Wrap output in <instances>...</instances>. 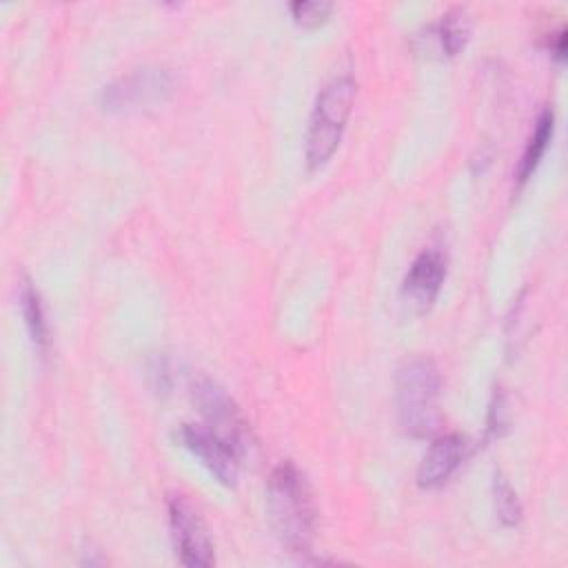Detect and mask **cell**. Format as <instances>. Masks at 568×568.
<instances>
[{
    "label": "cell",
    "mask_w": 568,
    "mask_h": 568,
    "mask_svg": "<svg viewBox=\"0 0 568 568\" xmlns=\"http://www.w3.org/2000/svg\"><path fill=\"white\" fill-rule=\"evenodd\" d=\"M466 450H468L466 437H462L459 433H448L437 437L419 462L417 484L422 488H439L442 484H446L450 475L462 466Z\"/></svg>",
    "instance_id": "obj_9"
},
{
    "label": "cell",
    "mask_w": 568,
    "mask_h": 568,
    "mask_svg": "<svg viewBox=\"0 0 568 568\" xmlns=\"http://www.w3.org/2000/svg\"><path fill=\"white\" fill-rule=\"evenodd\" d=\"M178 442L200 459V464L224 486H235L240 453L213 428L202 424H182L178 430Z\"/></svg>",
    "instance_id": "obj_7"
},
{
    "label": "cell",
    "mask_w": 568,
    "mask_h": 568,
    "mask_svg": "<svg viewBox=\"0 0 568 568\" xmlns=\"http://www.w3.org/2000/svg\"><path fill=\"white\" fill-rule=\"evenodd\" d=\"M552 129H555V115H552V109H544L535 122V129H532V135L521 153V160H519V166H517V182L524 184L537 169V164L541 162L546 149H548V142L552 138Z\"/></svg>",
    "instance_id": "obj_11"
},
{
    "label": "cell",
    "mask_w": 568,
    "mask_h": 568,
    "mask_svg": "<svg viewBox=\"0 0 568 568\" xmlns=\"http://www.w3.org/2000/svg\"><path fill=\"white\" fill-rule=\"evenodd\" d=\"M493 501H495V515L497 519L513 528L521 521V504L515 495V490L510 488V484L506 481L504 475H495V481H493Z\"/></svg>",
    "instance_id": "obj_13"
},
{
    "label": "cell",
    "mask_w": 568,
    "mask_h": 568,
    "mask_svg": "<svg viewBox=\"0 0 568 568\" xmlns=\"http://www.w3.org/2000/svg\"><path fill=\"white\" fill-rule=\"evenodd\" d=\"M333 4L324 2V0H297L291 2V16L297 24L313 29L320 27L322 22H326V18L331 16Z\"/></svg>",
    "instance_id": "obj_14"
},
{
    "label": "cell",
    "mask_w": 568,
    "mask_h": 568,
    "mask_svg": "<svg viewBox=\"0 0 568 568\" xmlns=\"http://www.w3.org/2000/svg\"><path fill=\"white\" fill-rule=\"evenodd\" d=\"M20 308H22V317L29 331V337L33 342V346L40 353H47L49 346V326H47V315H44V306L40 300L38 288L33 286V282L24 280L20 284Z\"/></svg>",
    "instance_id": "obj_12"
},
{
    "label": "cell",
    "mask_w": 568,
    "mask_h": 568,
    "mask_svg": "<svg viewBox=\"0 0 568 568\" xmlns=\"http://www.w3.org/2000/svg\"><path fill=\"white\" fill-rule=\"evenodd\" d=\"M430 36L442 55H457L466 47L470 36V18L466 9L462 7L448 9L439 18V22L430 29Z\"/></svg>",
    "instance_id": "obj_10"
},
{
    "label": "cell",
    "mask_w": 568,
    "mask_h": 568,
    "mask_svg": "<svg viewBox=\"0 0 568 568\" xmlns=\"http://www.w3.org/2000/svg\"><path fill=\"white\" fill-rule=\"evenodd\" d=\"M266 513L277 539L291 552H308L315 535V501L293 462L277 464L266 481Z\"/></svg>",
    "instance_id": "obj_1"
},
{
    "label": "cell",
    "mask_w": 568,
    "mask_h": 568,
    "mask_svg": "<svg viewBox=\"0 0 568 568\" xmlns=\"http://www.w3.org/2000/svg\"><path fill=\"white\" fill-rule=\"evenodd\" d=\"M173 80L162 67H140L106 84L100 93V102L106 111H133L171 95Z\"/></svg>",
    "instance_id": "obj_6"
},
{
    "label": "cell",
    "mask_w": 568,
    "mask_h": 568,
    "mask_svg": "<svg viewBox=\"0 0 568 568\" xmlns=\"http://www.w3.org/2000/svg\"><path fill=\"white\" fill-rule=\"evenodd\" d=\"M169 530L178 559L191 568H209L215 564V550L206 524L186 495L173 493L166 499Z\"/></svg>",
    "instance_id": "obj_4"
},
{
    "label": "cell",
    "mask_w": 568,
    "mask_h": 568,
    "mask_svg": "<svg viewBox=\"0 0 568 568\" xmlns=\"http://www.w3.org/2000/svg\"><path fill=\"white\" fill-rule=\"evenodd\" d=\"M442 377L426 357L406 359L395 375V406L402 428L410 437H433L439 428Z\"/></svg>",
    "instance_id": "obj_2"
},
{
    "label": "cell",
    "mask_w": 568,
    "mask_h": 568,
    "mask_svg": "<svg viewBox=\"0 0 568 568\" xmlns=\"http://www.w3.org/2000/svg\"><path fill=\"white\" fill-rule=\"evenodd\" d=\"M508 426V404H506V395L499 390L493 397V404L488 408V422H486V430L488 435L497 437L501 435V430H506Z\"/></svg>",
    "instance_id": "obj_16"
},
{
    "label": "cell",
    "mask_w": 568,
    "mask_h": 568,
    "mask_svg": "<svg viewBox=\"0 0 568 568\" xmlns=\"http://www.w3.org/2000/svg\"><path fill=\"white\" fill-rule=\"evenodd\" d=\"M355 100V80L353 75L331 78L317 93L308 131H306V166L311 171L322 169L339 146L342 133L346 129L351 109Z\"/></svg>",
    "instance_id": "obj_3"
},
{
    "label": "cell",
    "mask_w": 568,
    "mask_h": 568,
    "mask_svg": "<svg viewBox=\"0 0 568 568\" xmlns=\"http://www.w3.org/2000/svg\"><path fill=\"white\" fill-rule=\"evenodd\" d=\"M149 382L153 386L155 393H169L173 386V373H171V364L164 355H155L149 364Z\"/></svg>",
    "instance_id": "obj_15"
},
{
    "label": "cell",
    "mask_w": 568,
    "mask_h": 568,
    "mask_svg": "<svg viewBox=\"0 0 568 568\" xmlns=\"http://www.w3.org/2000/svg\"><path fill=\"white\" fill-rule=\"evenodd\" d=\"M191 397L200 415L204 417V424L222 435L240 455H244L251 442V430L248 422L244 419L231 395L217 382L202 375L193 379Z\"/></svg>",
    "instance_id": "obj_5"
},
{
    "label": "cell",
    "mask_w": 568,
    "mask_h": 568,
    "mask_svg": "<svg viewBox=\"0 0 568 568\" xmlns=\"http://www.w3.org/2000/svg\"><path fill=\"white\" fill-rule=\"evenodd\" d=\"M446 251L444 246H426L410 264L402 282V302L413 313H426L439 295L446 277Z\"/></svg>",
    "instance_id": "obj_8"
}]
</instances>
